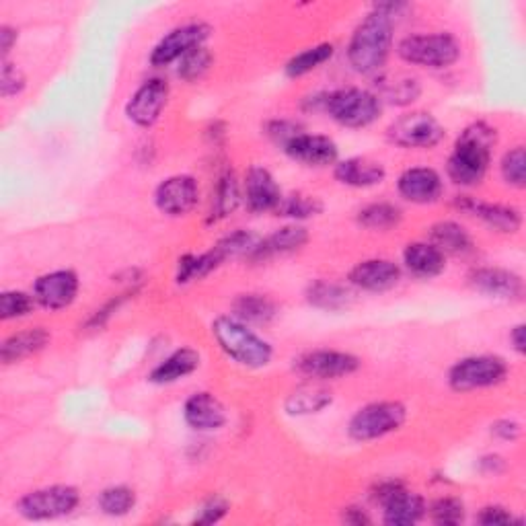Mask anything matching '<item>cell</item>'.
<instances>
[{"label":"cell","instance_id":"6da1fadb","mask_svg":"<svg viewBox=\"0 0 526 526\" xmlns=\"http://www.w3.org/2000/svg\"><path fill=\"white\" fill-rule=\"evenodd\" d=\"M401 9H405V5H377L352 33L348 60L358 74L374 77L385 68L393 50V17H397Z\"/></svg>","mask_w":526,"mask_h":526},{"label":"cell","instance_id":"7a4b0ae2","mask_svg":"<svg viewBox=\"0 0 526 526\" xmlns=\"http://www.w3.org/2000/svg\"><path fill=\"white\" fill-rule=\"evenodd\" d=\"M498 132L490 124L475 122L457 138L453 155L448 157L446 173L461 187H475L485 179L490 169Z\"/></svg>","mask_w":526,"mask_h":526},{"label":"cell","instance_id":"3957f363","mask_svg":"<svg viewBox=\"0 0 526 526\" xmlns=\"http://www.w3.org/2000/svg\"><path fill=\"white\" fill-rule=\"evenodd\" d=\"M212 335L220 350L243 368H266L274 358L270 342L259 337L247 323L233 315H220L212 321Z\"/></svg>","mask_w":526,"mask_h":526},{"label":"cell","instance_id":"277c9868","mask_svg":"<svg viewBox=\"0 0 526 526\" xmlns=\"http://www.w3.org/2000/svg\"><path fill=\"white\" fill-rule=\"evenodd\" d=\"M323 111L344 128L360 130L377 122L383 114V101L377 93L360 87H346L325 93Z\"/></svg>","mask_w":526,"mask_h":526},{"label":"cell","instance_id":"5b68a950","mask_svg":"<svg viewBox=\"0 0 526 526\" xmlns=\"http://www.w3.org/2000/svg\"><path fill=\"white\" fill-rule=\"evenodd\" d=\"M397 56L413 66L448 68L461 58V44L450 33L407 35L397 46Z\"/></svg>","mask_w":526,"mask_h":526},{"label":"cell","instance_id":"8992f818","mask_svg":"<svg viewBox=\"0 0 526 526\" xmlns=\"http://www.w3.org/2000/svg\"><path fill=\"white\" fill-rule=\"evenodd\" d=\"M508 362L494 354L467 356L448 370V385L457 393H469L502 385L508 379Z\"/></svg>","mask_w":526,"mask_h":526},{"label":"cell","instance_id":"52a82bcc","mask_svg":"<svg viewBox=\"0 0 526 526\" xmlns=\"http://www.w3.org/2000/svg\"><path fill=\"white\" fill-rule=\"evenodd\" d=\"M407 420V407L399 401H374L360 407L350 424L348 434L356 442H372L397 432Z\"/></svg>","mask_w":526,"mask_h":526},{"label":"cell","instance_id":"ba28073f","mask_svg":"<svg viewBox=\"0 0 526 526\" xmlns=\"http://www.w3.org/2000/svg\"><path fill=\"white\" fill-rule=\"evenodd\" d=\"M81 494L77 487L72 485H48L40 487V490H33L25 494L17 502V512L25 520H54L72 514L79 508Z\"/></svg>","mask_w":526,"mask_h":526},{"label":"cell","instance_id":"9c48e42d","mask_svg":"<svg viewBox=\"0 0 526 526\" xmlns=\"http://www.w3.org/2000/svg\"><path fill=\"white\" fill-rule=\"evenodd\" d=\"M372 500L383 506V522L389 526H411L426 516V502L409 492L401 481H381L372 490Z\"/></svg>","mask_w":526,"mask_h":526},{"label":"cell","instance_id":"30bf717a","mask_svg":"<svg viewBox=\"0 0 526 526\" xmlns=\"http://www.w3.org/2000/svg\"><path fill=\"white\" fill-rule=\"evenodd\" d=\"M444 136V126L428 111H409L387 130V138L401 148H432L438 146Z\"/></svg>","mask_w":526,"mask_h":526},{"label":"cell","instance_id":"8fae6325","mask_svg":"<svg viewBox=\"0 0 526 526\" xmlns=\"http://www.w3.org/2000/svg\"><path fill=\"white\" fill-rule=\"evenodd\" d=\"M360 358L340 350H313L294 360V370L311 381H333L350 377L360 368Z\"/></svg>","mask_w":526,"mask_h":526},{"label":"cell","instance_id":"7c38bea8","mask_svg":"<svg viewBox=\"0 0 526 526\" xmlns=\"http://www.w3.org/2000/svg\"><path fill=\"white\" fill-rule=\"evenodd\" d=\"M210 31L212 29L206 23H185L171 29L150 52V64L155 68H165L173 62H179L187 52L204 46Z\"/></svg>","mask_w":526,"mask_h":526},{"label":"cell","instance_id":"4fadbf2b","mask_svg":"<svg viewBox=\"0 0 526 526\" xmlns=\"http://www.w3.org/2000/svg\"><path fill=\"white\" fill-rule=\"evenodd\" d=\"M169 83L163 79L144 81L126 103V116L140 128L155 126L169 101Z\"/></svg>","mask_w":526,"mask_h":526},{"label":"cell","instance_id":"5bb4252c","mask_svg":"<svg viewBox=\"0 0 526 526\" xmlns=\"http://www.w3.org/2000/svg\"><path fill=\"white\" fill-rule=\"evenodd\" d=\"M200 202V187L192 175H171L155 192L157 208L173 218L187 216Z\"/></svg>","mask_w":526,"mask_h":526},{"label":"cell","instance_id":"9a60e30c","mask_svg":"<svg viewBox=\"0 0 526 526\" xmlns=\"http://www.w3.org/2000/svg\"><path fill=\"white\" fill-rule=\"evenodd\" d=\"M79 288V276L72 270H56L35 280L33 298L35 303L44 309L60 311L70 307L74 300H77Z\"/></svg>","mask_w":526,"mask_h":526},{"label":"cell","instance_id":"2e32d148","mask_svg":"<svg viewBox=\"0 0 526 526\" xmlns=\"http://www.w3.org/2000/svg\"><path fill=\"white\" fill-rule=\"evenodd\" d=\"M284 153L305 167H329L337 163V157H340V150H337V144L323 134H309V132H300L294 136L286 146Z\"/></svg>","mask_w":526,"mask_h":526},{"label":"cell","instance_id":"e0dca14e","mask_svg":"<svg viewBox=\"0 0 526 526\" xmlns=\"http://www.w3.org/2000/svg\"><path fill=\"white\" fill-rule=\"evenodd\" d=\"M284 194L280 185L276 183L274 175L266 167H251L245 175L243 185V200L247 204V210L253 214L263 212H276Z\"/></svg>","mask_w":526,"mask_h":526},{"label":"cell","instance_id":"ac0fdd59","mask_svg":"<svg viewBox=\"0 0 526 526\" xmlns=\"http://www.w3.org/2000/svg\"><path fill=\"white\" fill-rule=\"evenodd\" d=\"M399 196L411 204H434L440 200L444 183L438 171L430 167H411L405 169L397 179Z\"/></svg>","mask_w":526,"mask_h":526},{"label":"cell","instance_id":"d6986e66","mask_svg":"<svg viewBox=\"0 0 526 526\" xmlns=\"http://www.w3.org/2000/svg\"><path fill=\"white\" fill-rule=\"evenodd\" d=\"M348 280L364 292H387L401 280V268L391 259H364L350 270Z\"/></svg>","mask_w":526,"mask_h":526},{"label":"cell","instance_id":"ffe728a7","mask_svg":"<svg viewBox=\"0 0 526 526\" xmlns=\"http://www.w3.org/2000/svg\"><path fill=\"white\" fill-rule=\"evenodd\" d=\"M183 420L196 432H216L227 424V409L208 391L194 393L183 405Z\"/></svg>","mask_w":526,"mask_h":526},{"label":"cell","instance_id":"44dd1931","mask_svg":"<svg viewBox=\"0 0 526 526\" xmlns=\"http://www.w3.org/2000/svg\"><path fill=\"white\" fill-rule=\"evenodd\" d=\"M455 204L459 210L483 220L487 227L494 229V231L514 235L522 227V214L514 206L490 204V202H481V200H475L469 196H461Z\"/></svg>","mask_w":526,"mask_h":526},{"label":"cell","instance_id":"7402d4cb","mask_svg":"<svg viewBox=\"0 0 526 526\" xmlns=\"http://www.w3.org/2000/svg\"><path fill=\"white\" fill-rule=\"evenodd\" d=\"M469 282L477 292L502 300H516L524 290L522 278L504 268H477L469 274Z\"/></svg>","mask_w":526,"mask_h":526},{"label":"cell","instance_id":"603a6c76","mask_svg":"<svg viewBox=\"0 0 526 526\" xmlns=\"http://www.w3.org/2000/svg\"><path fill=\"white\" fill-rule=\"evenodd\" d=\"M307 243H309V231L305 227H300V224H288V227H282L272 235L259 239L255 249L249 253V259L266 261L276 255L292 253L300 247H305Z\"/></svg>","mask_w":526,"mask_h":526},{"label":"cell","instance_id":"cb8c5ba5","mask_svg":"<svg viewBox=\"0 0 526 526\" xmlns=\"http://www.w3.org/2000/svg\"><path fill=\"white\" fill-rule=\"evenodd\" d=\"M333 175L342 185L356 187V190H366V187L383 183L387 171L377 161H370L366 157H352L346 161H337Z\"/></svg>","mask_w":526,"mask_h":526},{"label":"cell","instance_id":"d4e9b609","mask_svg":"<svg viewBox=\"0 0 526 526\" xmlns=\"http://www.w3.org/2000/svg\"><path fill=\"white\" fill-rule=\"evenodd\" d=\"M331 403H333V393L319 381H311L296 387L286 397L284 411L292 418H303V416H313V413H321Z\"/></svg>","mask_w":526,"mask_h":526},{"label":"cell","instance_id":"484cf974","mask_svg":"<svg viewBox=\"0 0 526 526\" xmlns=\"http://www.w3.org/2000/svg\"><path fill=\"white\" fill-rule=\"evenodd\" d=\"M405 268L418 278H436L446 268V255L426 241L409 243L403 251Z\"/></svg>","mask_w":526,"mask_h":526},{"label":"cell","instance_id":"4316f807","mask_svg":"<svg viewBox=\"0 0 526 526\" xmlns=\"http://www.w3.org/2000/svg\"><path fill=\"white\" fill-rule=\"evenodd\" d=\"M200 368V354L192 348L175 350L161 364L148 374V381L153 385H173L185 377H190Z\"/></svg>","mask_w":526,"mask_h":526},{"label":"cell","instance_id":"83f0119b","mask_svg":"<svg viewBox=\"0 0 526 526\" xmlns=\"http://www.w3.org/2000/svg\"><path fill=\"white\" fill-rule=\"evenodd\" d=\"M50 342V333L44 327H33L19 333H13L11 337L3 342L0 348V358L5 364L21 362L23 358H29L37 352H42Z\"/></svg>","mask_w":526,"mask_h":526},{"label":"cell","instance_id":"f1b7e54d","mask_svg":"<svg viewBox=\"0 0 526 526\" xmlns=\"http://www.w3.org/2000/svg\"><path fill=\"white\" fill-rule=\"evenodd\" d=\"M243 194H241V185L235 175V171H224L214 187V196H212V208L208 212V224H216L224 218H229L241 204Z\"/></svg>","mask_w":526,"mask_h":526},{"label":"cell","instance_id":"f546056e","mask_svg":"<svg viewBox=\"0 0 526 526\" xmlns=\"http://www.w3.org/2000/svg\"><path fill=\"white\" fill-rule=\"evenodd\" d=\"M430 243L444 255H467L473 251V239L465 227L453 220L436 222L430 229Z\"/></svg>","mask_w":526,"mask_h":526},{"label":"cell","instance_id":"4dcf8cb0","mask_svg":"<svg viewBox=\"0 0 526 526\" xmlns=\"http://www.w3.org/2000/svg\"><path fill=\"white\" fill-rule=\"evenodd\" d=\"M276 315H278L276 303L263 294H239L233 303V317H237L247 325L270 323Z\"/></svg>","mask_w":526,"mask_h":526},{"label":"cell","instance_id":"1f68e13d","mask_svg":"<svg viewBox=\"0 0 526 526\" xmlns=\"http://www.w3.org/2000/svg\"><path fill=\"white\" fill-rule=\"evenodd\" d=\"M307 300H309V305L323 309V311H342L352 305L354 296L342 284L317 280L307 288Z\"/></svg>","mask_w":526,"mask_h":526},{"label":"cell","instance_id":"d6a6232c","mask_svg":"<svg viewBox=\"0 0 526 526\" xmlns=\"http://www.w3.org/2000/svg\"><path fill=\"white\" fill-rule=\"evenodd\" d=\"M403 220V212L389 202H374L358 212V224L368 231H391Z\"/></svg>","mask_w":526,"mask_h":526},{"label":"cell","instance_id":"836d02e7","mask_svg":"<svg viewBox=\"0 0 526 526\" xmlns=\"http://www.w3.org/2000/svg\"><path fill=\"white\" fill-rule=\"evenodd\" d=\"M335 54L333 44H317L313 48H307L303 52H298L296 56H292L284 70H286V77L290 79H298V77H305V74L317 70L319 66H323L325 62H329Z\"/></svg>","mask_w":526,"mask_h":526},{"label":"cell","instance_id":"e575fe53","mask_svg":"<svg viewBox=\"0 0 526 526\" xmlns=\"http://www.w3.org/2000/svg\"><path fill=\"white\" fill-rule=\"evenodd\" d=\"M381 95L379 99L391 103V105H411L413 101H418L422 95V87L418 79L411 77H395V79H381Z\"/></svg>","mask_w":526,"mask_h":526},{"label":"cell","instance_id":"d590c367","mask_svg":"<svg viewBox=\"0 0 526 526\" xmlns=\"http://www.w3.org/2000/svg\"><path fill=\"white\" fill-rule=\"evenodd\" d=\"M97 502L107 516H126L136 508V492L128 485H111L99 494Z\"/></svg>","mask_w":526,"mask_h":526},{"label":"cell","instance_id":"8d00e7d4","mask_svg":"<svg viewBox=\"0 0 526 526\" xmlns=\"http://www.w3.org/2000/svg\"><path fill=\"white\" fill-rule=\"evenodd\" d=\"M323 210L325 206L317 196L296 192V194L282 198L276 214L282 218H292V220H307V218L319 216Z\"/></svg>","mask_w":526,"mask_h":526},{"label":"cell","instance_id":"74e56055","mask_svg":"<svg viewBox=\"0 0 526 526\" xmlns=\"http://www.w3.org/2000/svg\"><path fill=\"white\" fill-rule=\"evenodd\" d=\"M212 54L206 46H198L192 52H187L179 62H177V74L187 81V83H196L200 81L204 74L210 70L212 66Z\"/></svg>","mask_w":526,"mask_h":526},{"label":"cell","instance_id":"f35d334b","mask_svg":"<svg viewBox=\"0 0 526 526\" xmlns=\"http://www.w3.org/2000/svg\"><path fill=\"white\" fill-rule=\"evenodd\" d=\"M261 237H257L255 233L251 231H245V229H239V231H233L231 235L222 237L214 249L218 251V255L227 261L229 257H239V255H247L255 249V245L259 243Z\"/></svg>","mask_w":526,"mask_h":526},{"label":"cell","instance_id":"ab89813d","mask_svg":"<svg viewBox=\"0 0 526 526\" xmlns=\"http://www.w3.org/2000/svg\"><path fill=\"white\" fill-rule=\"evenodd\" d=\"M426 514H430L432 522L442 524V526H455L465 520V504L459 498L444 496L434 500L428 508Z\"/></svg>","mask_w":526,"mask_h":526},{"label":"cell","instance_id":"60d3db41","mask_svg":"<svg viewBox=\"0 0 526 526\" xmlns=\"http://www.w3.org/2000/svg\"><path fill=\"white\" fill-rule=\"evenodd\" d=\"M35 298L33 294L21 292V290H7L0 294V319L11 321L21 319L29 315L35 309Z\"/></svg>","mask_w":526,"mask_h":526},{"label":"cell","instance_id":"b9f144b4","mask_svg":"<svg viewBox=\"0 0 526 526\" xmlns=\"http://www.w3.org/2000/svg\"><path fill=\"white\" fill-rule=\"evenodd\" d=\"M500 171H502V177H504V181L508 185L522 190V187L526 185V153H524V146H514L512 150H508V153L502 159Z\"/></svg>","mask_w":526,"mask_h":526},{"label":"cell","instance_id":"7bdbcfd3","mask_svg":"<svg viewBox=\"0 0 526 526\" xmlns=\"http://www.w3.org/2000/svg\"><path fill=\"white\" fill-rule=\"evenodd\" d=\"M27 81H25V74L21 72V68L9 60H3V70H0V95L5 99L15 97L19 93H23Z\"/></svg>","mask_w":526,"mask_h":526},{"label":"cell","instance_id":"ee69618b","mask_svg":"<svg viewBox=\"0 0 526 526\" xmlns=\"http://www.w3.org/2000/svg\"><path fill=\"white\" fill-rule=\"evenodd\" d=\"M300 132H305V128L300 126V124H296V122H292V120H272V122L266 124V134H268L276 144H280L282 148H284L294 136H298Z\"/></svg>","mask_w":526,"mask_h":526},{"label":"cell","instance_id":"f6af8a7d","mask_svg":"<svg viewBox=\"0 0 526 526\" xmlns=\"http://www.w3.org/2000/svg\"><path fill=\"white\" fill-rule=\"evenodd\" d=\"M229 514V504L227 500H222V498H210L202 504V508L198 510L194 522L196 524H216L220 522L224 516Z\"/></svg>","mask_w":526,"mask_h":526},{"label":"cell","instance_id":"bcb514c9","mask_svg":"<svg viewBox=\"0 0 526 526\" xmlns=\"http://www.w3.org/2000/svg\"><path fill=\"white\" fill-rule=\"evenodd\" d=\"M475 520L483 526H504V524H514L516 518L512 512L504 506H485L479 510Z\"/></svg>","mask_w":526,"mask_h":526},{"label":"cell","instance_id":"7dc6e473","mask_svg":"<svg viewBox=\"0 0 526 526\" xmlns=\"http://www.w3.org/2000/svg\"><path fill=\"white\" fill-rule=\"evenodd\" d=\"M490 432L494 438L502 440V442H516L520 438V424L516 420H510V418H502V420H496L492 426H490Z\"/></svg>","mask_w":526,"mask_h":526},{"label":"cell","instance_id":"c3c4849f","mask_svg":"<svg viewBox=\"0 0 526 526\" xmlns=\"http://www.w3.org/2000/svg\"><path fill=\"white\" fill-rule=\"evenodd\" d=\"M17 37H19V31L15 27L11 25L0 27V50H3V60L9 58V52L17 44Z\"/></svg>","mask_w":526,"mask_h":526},{"label":"cell","instance_id":"681fc988","mask_svg":"<svg viewBox=\"0 0 526 526\" xmlns=\"http://www.w3.org/2000/svg\"><path fill=\"white\" fill-rule=\"evenodd\" d=\"M479 469L485 475H500L506 469V461L500 455H485L479 461Z\"/></svg>","mask_w":526,"mask_h":526},{"label":"cell","instance_id":"f907efd6","mask_svg":"<svg viewBox=\"0 0 526 526\" xmlns=\"http://www.w3.org/2000/svg\"><path fill=\"white\" fill-rule=\"evenodd\" d=\"M344 522L346 524H354V526H362V524H370V516L364 512V508L360 506H350V508H344V514H342Z\"/></svg>","mask_w":526,"mask_h":526},{"label":"cell","instance_id":"816d5d0a","mask_svg":"<svg viewBox=\"0 0 526 526\" xmlns=\"http://www.w3.org/2000/svg\"><path fill=\"white\" fill-rule=\"evenodd\" d=\"M510 342H512V348L520 356L526 352V327H524V323H518L516 327L510 329Z\"/></svg>","mask_w":526,"mask_h":526}]
</instances>
